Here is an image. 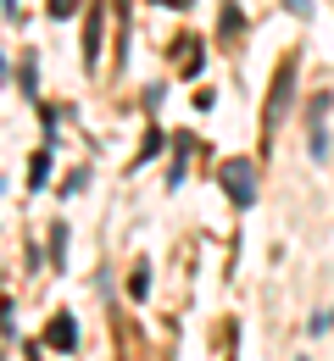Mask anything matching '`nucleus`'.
<instances>
[{
    "label": "nucleus",
    "instance_id": "5",
    "mask_svg": "<svg viewBox=\"0 0 334 361\" xmlns=\"http://www.w3.org/2000/svg\"><path fill=\"white\" fill-rule=\"evenodd\" d=\"M34 178H28V189H45V178H50V145L45 150H34V167H28Z\"/></svg>",
    "mask_w": 334,
    "mask_h": 361
},
{
    "label": "nucleus",
    "instance_id": "3",
    "mask_svg": "<svg viewBox=\"0 0 334 361\" xmlns=\"http://www.w3.org/2000/svg\"><path fill=\"white\" fill-rule=\"evenodd\" d=\"M45 345H56V350H73L78 345V328H73V317H56L45 328Z\"/></svg>",
    "mask_w": 334,
    "mask_h": 361
},
{
    "label": "nucleus",
    "instance_id": "9",
    "mask_svg": "<svg viewBox=\"0 0 334 361\" xmlns=\"http://www.w3.org/2000/svg\"><path fill=\"white\" fill-rule=\"evenodd\" d=\"M290 11H295V17H312V0H285Z\"/></svg>",
    "mask_w": 334,
    "mask_h": 361
},
{
    "label": "nucleus",
    "instance_id": "4",
    "mask_svg": "<svg viewBox=\"0 0 334 361\" xmlns=\"http://www.w3.org/2000/svg\"><path fill=\"white\" fill-rule=\"evenodd\" d=\"M84 61H100V6H90V23H84Z\"/></svg>",
    "mask_w": 334,
    "mask_h": 361
},
{
    "label": "nucleus",
    "instance_id": "6",
    "mask_svg": "<svg viewBox=\"0 0 334 361\" xmlns=\"http://www.w3.org/2000/svg\"><path fill=\"white\" fill-rule=\"evenodd\" d=\"M306 150H312V161H329V134H323V123H312V134H306Z\"/></svg>",
    "mask_w": 334,
    "mask_h": 361
},
{
    "label": "nucleus",
    "instance_id": "7",
    "mask_svg": "<svg viewBox=\"0 0 334 361\" xmlns=\"http://www.w3.org/2000/svg\"><path fill=\"white\" fill-rule=\"evenodd\" d=\"M129 295H134V300H145V295H150V272H134V278H129Z\"/></svg>",
    "mask_w": 334,
    "mask_h": 361
},
{
    "label": "nucleus",
    "instance_id": "1",
    "mask_svg": "<svg viewBox=\"0 0 334 361\" xmlns=\"http://www.w3.org/2000/svg\"><path fill=\"white\" fill-rule=\"evenodd\" d=\"M290 100H295V61H279V78H273V94H268V111H262V134H273L285 123Z\"/></svg>",
    "mask_w": 334,
    "mask_h": 361
},
{
    "label": "nucleus",
    "instance_id": "10",
    "mask_svg": "<svg viewBox=\"0 0 334 361\" xmlns=\"http://www.w3.org/2000/svg\"><path fill=\"white\" fill-rule=\"evenodd\" d=\"M156 6H179V11H184V6H195V0H156Z\"/></svg>",
    "mask_w": 334,
    "mask_h": 361
},
{
    "label": "nucleus",
    "instance_id": "8",
    "mask_svg": "<svg viewBox=\"0 0 334 361\" xmlns=\"http://www.w3.org/2000/svg\"><path fill=\"white\" fill-rule=\"evenodd\" d=\"M73 6L78 0H50V17H73Z\"/></svg>",
    "mask_w": 334,
    "mask_h": 361
},
{
    "label": "nucleus",
    "instance_id": "2",
    "mask_svg": "<svg viewBox=\"0 0 334 361\" xmlns=\"http://www.w3.org/2000/svg\"><path fill=\"white\" fill-rule=\"evenodd\" d=\"M223 189H229V200L234 206H256V167L251 161H223Z\"/></svg>",
    "mask_w": 334,
    "mask_h": 361
}]
</instances>
